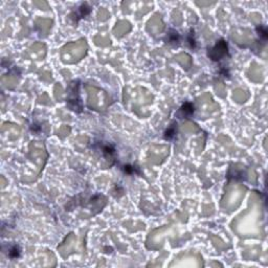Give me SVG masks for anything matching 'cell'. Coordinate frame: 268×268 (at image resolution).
<instances>
[{"label": "cell", "instance_id": "obj_1", "mask_svg": "<svg viewBox=\"0 0 268 268\" xmlns=\"http://www.w3.org/2000/svg\"><path fill=\"white\" fill-rule=\"evenodd\" d=\"M181 111L182 112H185L187 115H190V114H192L194 112V106L192 104H190V103H185L181 107Z\"/></svg>", "mask_w": 268, "mask_h": 268}, {"label": "cell", "instance_id": "obj_2", "mask_svg": "<svg viewBox=\"0 0 268 268\" xmlns=\"http://www.w3.org/2000/svg\"><path fill=\"white\" fill-rule=\"evenodd\" d=\"M10 257L11 258H17L19 257V255H20V249H19L17 246H14L13 248L11 249V251H10Z\"/></svg>", "mask_w": 268, "mask_h": 268}]
</instances>
